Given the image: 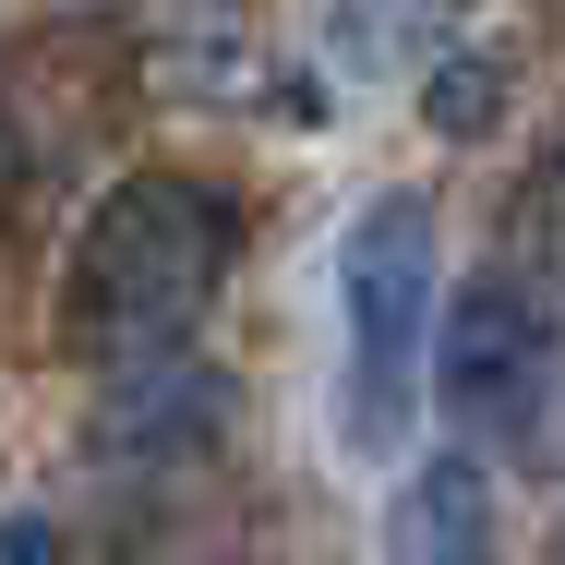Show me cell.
Masks as SVG:
<instances>
[{
  "instance_id": "1",
  "label": "cell",
  "mask_w": 565,
  "mask_h": 565,
  "mask_svg": "<svg viewBox=\"0 0 565 565\" xmlns=\"http://www.w3.org/2000/svg\"><path fill=\"white\" fill-rule=\"evenodd\" d=\"M228 265V217L205 181H120L109 205L73 241V277H61V349L97 361V373H145L193 338V313L217 301Z\"/></svg>"
},
{
  "instance_id": "7",
  "label": "cell",
  "mask_w": 565,
  "mask_h": 565,
  "mask_svg": "<svg viewBox=\"0 0 565 565\" xmlns=\"http://www.w3.org/2000/svg\"><path fill=\"white\" fill-rule=\"evenodd\" d=\"M530 228L554 241V265H565V169H542V193H530Z\"/></svg>"
},
{
  "instance_id": "6",
  "label": "cell",
  "mask_w": 565,
  "mask_h": 565,
  "mask_svg": "<svg viewBox=\"0 0 565 565\" xmlns=\"http://www.w3.org/2000/svg\"><path fill=\"white\" fill-rule=\"evenodd\" d=\"M0 565H61V530L49 518H0Z\"/></svg>"
},
{
  "instance_id": "5",
  "label": "cell",
  "mask_w": 565,
  "mask_h": 565,
  "mask_svg": "<svg viewBox=\"0 0 565 565\" xmlns=\"http://www.w3.org/2000/svg\"><path fill=\"white\" fill-rule=\"evenodd\" d=\"M422 109H434V132H481V120H493V73H481V61H469V73H434V97H422Z\"/></svg>"
},
{
  "instance_id": "2",
  "label": "cell",
  "mask_w": 565,
  "mask_h": 565,
  "mask_svg": "<svg viewBox=\"0 0 565 565\" xmlns=\"http://www.w3.org/2000/svg\"><path fill=\"white\" fill-rule=\"evenodd\" d=\"M434 217L409 193L361 205V228L338 241V313H349V434L397 446L409 397H422V326H434Z\"/></svg>"
},
{
  "instance_id": "3",
  "label": "cell",
  "mask_w": 565,
  "mask_h": 565,
  "mask_svg": "<svg viewBox=\"0 0 565 565\" xmlns=\"http://www.w3.org/2000/svg\"><path fill=\"white\" fill-rule=\"evenodd\" d=\"M434 397H446L457 434H505L554 397V313L530 277H481L457 289L446 313V349H434Z\"/></svg>"
},
{
  "instance_id": "4",
  "label": "cell",
  "mask_w": 565,
  "mask_h": 565,
  "mask_svg": "<svg viewBox=\"0 0 565 565\" xmlns=\"http://www.w3.org/2000/svg\"><path fill=\"white\" fill-rule=\"evenodd\" d=\"M385 554L397 565H493V481L469 457H434L397 481V518H385Z\"/></svg>"
}]
</instances>
